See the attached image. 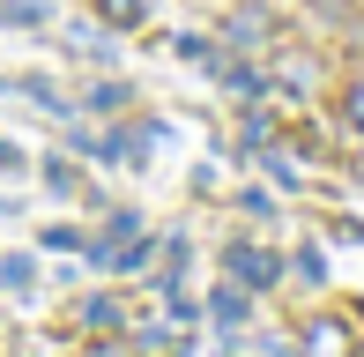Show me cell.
<instances>
[{"label":"cell","mask_w":364,"mask_h":357,"mask_svg":"<svg viewBox=\"0 0 364 357\" xmlns=\"http://www.w3.org/2000/svg\"><path fill=\"white\" fill-rule=\"evenodd\" d=\"M0 171H23V149H15V142H0Z\"/></svg>","instance_id":"obj_12"},{"label":"cell","mask_w":364,"mask_h":357,"mask_svg":"<svg viewBox=\"0 0 364 357\" xmlns=\"http://www.w3.org/2000/svg\"><path fill=\"white\" fill-rule=\"evenodd\" d=\"M297 275H305V283H320V275H327V261H320V246H305V253H297Z\"/></svg>","instance_id":"obj_9"},{"label":"cell","mask_w":364,"mask_h":357,"mask_svg":"<svg viewBox=\"0 0 364 357\" xmlns=\"http://www.w3.org/2000/svg\"><path fill=\"white\" fill-rule=\"evenodd\" d=\"M342 127L364 134V75H357V82H342Z\"/></svg>","instance_id":"obj_6"},{"label":"cell","mask_w":364,"mask_h":357,"mask_svg":"<svg viewBox=\"0 0 364 357\" xmlns=\"http://www.w3.org/2000/svg\"><path fill=\"white\" fill-rule=\"evenodd\" d=\"M223 38H230V45H260V38H275V15H268V8H238V15L223 23Z\"/></svg>","instance_id":"obj_4"},{"label":"cell","mask_w":364,"mask_h":357,"mask_svg":"<svg viewBox=\"0 0 364 357\" xmlns=\"http://www.w3.org/2000/svg\"><path fill=\"white\" fill-rule=\"evenodd\" d=\"M149 8H156V0H97V15H105L112 30H141V23H149Z\"/></svg>","instance_id":"obj_5"},{"label":"cell","mask_w":364,"mask_h":357,"mask_svg":"<svg viewBox=\"0 0 364 357\" xmlns=\"http://www.w3.org/2000/svg\"><path fill=\"white\" fill-rule=\"evenodd\" d=\"M0 290H30V261H23V253H8V261H0Z\"/></svg>","instance_id":"obj_7"},{"label":"cell","mask_w":364,"mask_h":357,"mask_svg":"<svg viewBox=\"0 0 364 357\" xmlns=\"http://www.w3.org/2000/svg\"><path fill=\"white\" fill-rule=\"evenodd\" d=\"M82 357H134V350H119L112 335H90V343H82Z\"/></svg>","instance_id":"obj_10"},{"label":"cell","mask_w":364,"mask_h":357,"mask_svg":"<svg viewBox=\"0 0 364 357\" xmlns=\"http://www.w3.org/2000/svg\"><path fill=\"white\" fill-rule=\"evenodd\" d=\"M297 357H357V328L335 320V313L305 320V328H297Z\"/></svg>","instance_id":"obj_2"},{"label":"cell","mask_w":364,"mask_h":357,"mask_svg":"<svg viewBox=\"0 0 364 357\" xmlns=\"http://www.w3.org/2000/svg\"><path fill=\"white\" fill-rule=\"evenodd\" d=\"M216 320H223V328H238V320H245V298H238V290H223V298H216Z\"/></svg>","instance_id":"obj_8"},{"label":"cell","mask_w":364,"mask_h":357,"mask_svg":"<svg viewBox=\"0 0 364 357\" xmlns=\"http://www.w3.org/2000/svg\"><path fill=\"white\" fill-rule=\"evenodd\" d=\"M357 357H364V328H357Z\"/></svg>","instance_id":"obj_13"},{"label":"cell","mask_w":364,"mask_h":357,"mask_svg":"<svg viewBox=\"0 0 364 357\" xmlns=\"http://www.w3.org/2000/svg\"><path fill=\"white\" fill-rule=\"evenodd\" d=\"M223 275L238 290H275V283H283V261H275L268 246H245V238H238V246H223Z\"/></svg>","instance_id":"obj_1"},{"label":"cell","mask_w":364,"mask_h":357,"mask_svg":"<svg viewBox=\"0 0 364 357\" xmlns=\"http://www.w3.org/2000/svg\"><path fill=\"white\" fill-rule=\"evenodd\" d=\"M75 320L90 335H127V298H112V290H90V298L75 305Z\"/></svg>","instance_id":"obj_3"},{"label":"cell","mask_w":364,"mask_h":357,"mask_svg":"<svg viewBox=\"0 0 364 357\" xmlns=\"http://www.w3.org/2000/svg\"><path fill=\"white\" fill-rule=\"evenodd\" d=\"M45 178H53L60 193H82V178H75V164H45Z\"/></svg>","instance_id":"obj_11"}]
</instances>
